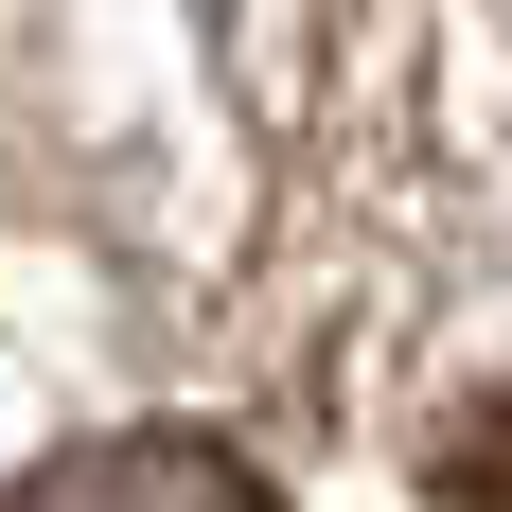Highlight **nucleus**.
<instances>
[{
	"instance_id": "nucleus-1",
	"label": "nucleus",
	"mask_w": 512,
	"mask_h": 512,
	"mask_svg": "<svg viewBox=\"0 0 512 512\" xmlns=\"http://www.w3.org/2000/svg\"><path fill=\"white\" fill-rule=\"evenodd\" d=\"M0 512H283V495H265L212 424H124V442H53Z\"/></svg>"
},
{
	"instance_id": "nucleus-2",
	"label": "nucleus",
	"mask_w": 512,
	"mask_h": 512,
	"mask_svg": "<svg viewBox=\"0 0 512 512\" xmlns=\"http://www.w3.org/2000/svg\"><path fill=\"white\" fill-rule=\"evenodd\" d=\"M442 512H512V389L460 424V442H442Z\"/></svg>"
}]
</instances>
